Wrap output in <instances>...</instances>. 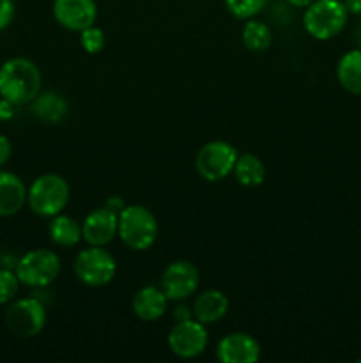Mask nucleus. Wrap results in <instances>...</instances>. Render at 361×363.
I'll use <instances>...</instances> for the list:
<instances>
[{
	"instance_id": "obj_16",
	"label": "nucleus",
	"mask_w": 361,
	"mask_h": 363,
	"mask_svg": "<svg viewBox=\"0 0 361 363\" xmlns=\"http://www.w3.org/2000/svg\"><path fill=\"white\" fill-rule=\"evenodd\" d=\"M193 315L202 325H214L222 321L229 312V298L218 289H207L195 298Z\"/></svg>"
},
{
	"instance_id": "obj_28",
	"label": "nucleus",
	"mask_w": 361,
	"mask_h": 363,
	"mask_svg": "<svg viewBox=\"0 0 361 363\" xmlns=\"http://www.w3.org/2000/svg\"><path fill=\"white\" fill-rule=\"evenodd\" d=\"M191 315H193V311H190V308H186L184 305H180V307L176 308V312H173V318H176V321H186V319H191Z\"/></svg>"
},
{
	"instance_id": "obj_21",
	"label": "nucleus",
	"mask_w": 361,
	"mask_h": 363,
	"mask_svg": "<svg viewBox=\"0 0 361 363\" xmlns=\"http://www.w3.org/2000/svg\"><path fill=\"white\" fill-rule=\"evenodd\" d=\"M243 43L250 52H265L273 43L271 28L264 21L253 20V18L246 20V23L243 27Z\"/></svg>"
},
{
	"instance_id": "obj_19",
	"label": "nucleus",
	"mask_w": 361,
	"mask_h": 363,
	"mask_svg": "<svg viewBox=\"0 0 361 363\" xmlns=\"http://www.w3.org/2000/svg\"><path fill=\"white\" fill-rule=\"evenodd\" d=\"M50 240L62 248L76 247L84 238H81V225L74 218L66 215L53 216L48 225Z\"/></svg>"
},
{
	"instance_id": "obj_14",
	"label": "nucleus",
	"mask_w": 361,
	"mask_h": 363,
	"mask_svg": "<svg viewBox=\"0 0 361 363\" xmlns=\"http://www.w3.org/2000/svg\"><path fill=\"white\" fill-rule=\"evenodd\" d=\"M28 188L20 176L0 169V218L14 216L27 204Z\"/></svg>"
},
{
	"instance_id": "obj_10",
	"label": "nucleus",
	"mask_w": 361,
	"mask_h": 363,
	"mask_svg": "<svg viewBox=\"0 0 361 363\" xmlns=\"http://www.w3.org/2000/svg\"><path fill=\"white\" fill-rule=\"evenodd\" d=\"M200 284V273L190 261H176L165 268L161 275V289L172 301L190 298Z\"/></svg>"
},
{
	"instance_id": "obj_5",
	"label": "nucleus",
	"mask_w": 361,
	"mask_h": 363,
	"mask_svg": "<svg viewBox=\"0 0 361 363\" xmlns=\"http://www.w3.org/2000/svg\"><path fill=\"white\" fill-rule=\"evenodd\" d=\"M60 268L62 264L55 252L46 250V248H34L18 259L14 264V273L21 286L45 289L59 279Z\"/></svg>"
},
{
	"instance_id": "obj_11",
	"label": "nucleus",
	"mask_w": 361,
	"mask_h": 363,
	"mask_svg": "<svg viewBox=\"0 0 361 363\" xmlns=\"http://www.w3.org/2000/svg\"><path fill=\"white\" fill-rule=\"evenodd\" d=\"M119 230V213L108 206L94 209L85 216L81 223V238L91 247H106L112 243Z\"/></svg>"
},
{
	"instance_id": "obj_3",
	"label": "nucleus",
	"mask_w": 361,
	"mask_h": 363,
	"mask_svg": "<svg viewBox=\"0 0 361 363\" xmlns=\"http://www.w3.org/2000/svg\"><path fill=\"white\" fill-rule=\"evenodd\" d=\"M117 236L131 250L144 252L154 245L158 238L156 216L145 206H124L119 213V230Z\"/></svg>"
},
{
	"instance_id": "obj_22",
	"label": "nucleus",
	"mask_w": 361,
	"mask_h": 363,
	"mask_svg": "<svg viewBox=\"0 0 361 363\" xmlns=\"http://www.w3.org/2000/svg\"><path fill=\"white\" fill-rule=\"evenodd\" d=\"M229 13L237 20H251L268 6V0H225Z\"/></svg>"
},
{
	"instance_id": "obj_4",
	"label": "nucleus",
	"mask_w": 361,
	"mask_h": 363,
	"mask_svg": "<svg viewBox=\"0 0 361 363\" xmlns=\"http://www.w3.org/2000/svg\"><path fill=\"white\" fill-rule=\"evenodd\" d=\"M347 18L342 0H315L304 9L303 27L317 41H329L345 28Z\"/></svg>"
},
{
	"instance_id": "obj_6",
	"label": "nucleus",
	"mask_w": 361,
	"mask_h": 363,
	"mask_svg": "<svg viewBox=\"0 0 361 363\" xmlns=\"http://www.w3.org/2000/svg\"><path fill=\"white\" fill-rule=\"evenodd\" d=\"M46 319H48V314H46L45 305L35 296L11 301L4 315L7 330L18 339L38 337L45 330Z\"/></svg>"
},
{
	"instance_id": "obj_12",
	"label": "nucleus",
	"mask_w": 361,
	"mask_h": 363,
	"mask_svg": "<svg viewBox=\"0 0 361 363\" xmlns=\"http://www.w3.org/2000/svg\"><path fill=\"white\" fill-rule=\"evenodd\" d=\"M53 16L71 32H81L98 20L94 0H53Z\"/></svg>"
},
{
	"instance_id": "obj_17",
	"label": "nucleus",
	"mask_w": 361,
	"mask_h": 363,
	"mask_svg": "<svg viewBox=\"0 0 361 363\" xmlns=\"http://www.w3.org/2000/svg\"><path fill=\"white\" fill-rule=\"evenodd\" d=\"M30 112L35 119L42 121V123L59 124L69 113V103L59 92L41 91L30 103Z\"/></svg>"
},
{
	"instance_id": "obj_32",
	"label": "nucleus",
	"mask_w": 361,
	"mask_h": 363,
	"mask_svg": "<svg viewBox=\"0 0 361 363\" xmlns=\"http://www.w3.org/2000/svg\"><path fill=\"white\" fill-rule=\"evenodd\" d=\"M360 362H361V360H360Z\"/></svg>"
},
{
	"instance_id": "obj_30",
	"label": "nucleus",
	"mask_w": 361,
	"mask_h": 363,
	"mask_svg": "<svg viewBox=\"0 0 361 363\" xmlns=\"http://www.w3.org/2000/svg\"><path fill=\"white\" fill-rule=\"evenodd\" d=\"M314 2L315 0H287V4H290L292 7H303V9H306V7Z\"/></svg>"
},
{
	"instance_id": "obj_18",
	"label": "nucleus",
	"mask_w": 361,
	"mask_h": 363,
	"mask_svg": "<svg viewBox=\"0 0 361 363\" xmlns=\"http://www.w3.org/2000/svg\"><path fill=\"white\" fill-rule=\"evenodd\" d=\"M336 78L340 85L350 94L361 96V50H350L340 59L336 66Z\"/></svg>"
},
{
	"instance_id": "obj_29",
	"label": "nucleus",
	"mask_w": 361,
	"mask_h": 363,
	"mask_svg": "<svg viewBox=\"0 0 361 363\" xmlns=\"http://www.w3.org/2000/svg\"><path fill=\"white\" fill-rule=\"evenodd\" d=\"M349 14H361V0H342Z\"/></svg>"
},
{
	"instance_id": "obj_13",
	"label": "nucleus",
	"mask_w": 361,
	"mask_h": 363,
	"mask_svg": "<svg viewBox=\"0 0 361 363\" xmlns=\"http://www.w3.org/2000/svg\"><path fill=\"white\" fill-rule=\"evenodd\" d=\"M216 358L222 363H257L260 360V344L250 333H229L218 342Z\"/></svg>"
},
{
	"instance_id": "obj_15",
	"label": "nucleus",
	"mask_w": 361,
	"mask_h": 363,
	"mask_svg": "<svg viewBox=\"0 0 361 363\" xmlns=\"http://www.w3.org/2000/svg\"><path fill=\"white\" fill-rule=\"evenodd\" d=\"M166 303L168 298L163 293L161 287L156 286H145L134 293L133 301H131V308H133L134 315L142 321H158L165 315Z\"/></svg>"
},
{
	"instance_id": "obj_20",
	"label": "nucleus",
	"mask_w": 361,
	"mask_h": 363,
	"mask_svg": "<svg viewBox=\"0 0 361 363\" xmlns=\"http://www.w3.org/2000/svg\"><path fill=\"white\" fill-rule=\"evenodd\" d=\"M232 174L236 176L239 184L246 188H255L264 183L265 167L258 156L251 155V152H244V155L237 156Z\"/></svg>"
},
{
	"instance_id": "obj_25",
	"label": "nucleus",
	"mask_w": 361,
	"mask_h": 363,
	"mask_svg": "<svg viewBox=\"0 0 361 363\" xmlns=\"http://www.w3.org/2000/svg\"><path fill=\"white\" fill-rule=\"evenodd\" d=\"M16 14V4L14 0H0V32L6 30L14 20Z\"/></svg>"
},
{
	"instance_id": "obj_26",
	"label": "nucleus",
	"mask_w": 361,
	"mask_h": 363,
	"mask_svg": "<svg viewBox=\"0 0 361 363\" xmlns=\"http://www.w3.org/2000/svg\"><path fill=\"white\" fill-rule=\"evenodd\" d=\"M18 105H14L13 101L6 98H0V121H11L16 116Z\"/></svg>"
},
{
	"instance_id": "obj_8",
	"label": "nucleus",
	"mask_w": 361,
	"mask_h": 363,
	"mask_svg": "<svg viewBox=\"0 0 361 363\" xmlns=\"http://www.w3.org/2000/svg\"><path fill=\"white\" fill-rule=\"evenodd\" d=\"M237 149L232 144L223 140L207 142L200 147L195 158V169L202 179L216 183L234 172L237 162Z\"/></svg>"
},
{
	"instance_id": "obj_2",
	"label": "nucleus",
	"mask_w": 361,
	"mask_h": 363,
	"mask_svg": "<svg viewBox=\"0 0 361 363\" xmlns=\"http://www.w3.org/2000/svg\"><path fill=\"white\" fill-rule=\"evenodd\" d=\"M71 190L67 181L59 174H42L35 177L27 191V204L35 215L53 218L67 206Z\"/></svg>"
},
{
	"instance_id": "obj_24",
	"label": "nucleus",
	"mask_w": 361,
	"mask_h": 363,
	"mask_svg": "<svg viewBox=\"0 0 361 363\" xmlns=\"http://www.w3.org/2000/svg\"><path fill=\"white\" fill-rule=\"evenodd\" d=\"M80 43L84 46V50L91 55H96V53L101 52L106 45V38H105V32L101 30L99 27L96 25H91V27L84 28L80 32Z\"/></svg>"
},
{
	"instance_id": "obj_7",
	"label": "nucleus",
	"mask_w": 361,
	"mask_h": 363,
	"mask_svg": "<svg viewBox=\"0 0 361 363\" xmlns=\"http://www.w3.org/2000/svg\"><path fill=\"white\" fill-rule=\"evenodd\" d=\"M73 269L76 279L88 287H103L113 280L117 273L115 257L105 247H91L78 252Z\"/></svg>"
},
{
	"instance_id": "obj_27",
	"label": "nucleus",
	"mask_w": 361,
	"mask_h": 363,
	"mask_svg": "<svg viewBox=\"0 0 361 363\" xmlns=\"http://www.w3.org/2000/svg\"><path fill=\"white\" fill-rule=\"evenodd\" d=\"M11 155H13V144L6 135H0V169L9 162Z\"/></svg>"
},
{
	"instance_id": "obj_31",
	"label": "nucleus",
	"mask_w": 361,
	"mask_h": 363,
	"mask_svg": "<svg viewBox=\"0 0 361 363\" xmlns=\"http://www.w3.org/2000/svg\"><path fill=\"white\" fill-rule=\"evenodd\" d=\"M354 41H356L357 48L361 50V21L356 25V28H354Z\"/></svg>"
},
{
	"instance_id": "obj_1",
	"label": "nucleus",
	"mask_w": 361,
	"mask_h": 363,
	"mask_svg": "<svg viewBox=\"0 0 361 363\" xmlns=\"http://www.w3.org/2000/svg\"><path fill=\"white\" fill-rule=\"evenodd\" d=\"M42 91V74L38 64L25 57H13L0 66V98L14 105H30Z\"/></svg>"
},
{
	"instance_id": "obj_23",
	"label": "nucleus",
	"mask_w": 361,
	"mask_h": 363,
	"mask_svg": "<svg viewBox=\"0 0 361 363\" xmlns=\"http://www.w3.org/2000/svg\"><path fill=\"white\" fill-rule=\"evenodd\" d=\"M20 280H18L14 269L0 268V305H7L16 298L18 289H20Z\"/></svg>"
},
{
	"instance_id": "obj_9",
	"label": "nucleus",
	"mask_w": 361,
	"mask_h": 363,
	"mask_svg": "<svg viewBox=\"0 0 361 363\" xmlns=\"http://www.w3.org/2000/svg\"><path fill=\"white\" fill-rule=\"evenodd\" d=\"M209 335L205 325L197 319H186V321L176 323L168 333V347L176 357L191 360L197 358L207 350Z\"/></svg>"
}]
</instances>
